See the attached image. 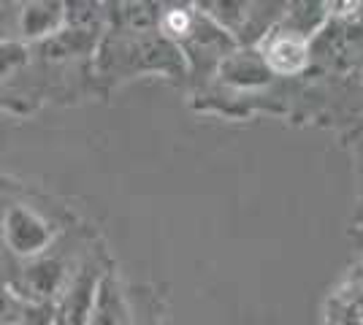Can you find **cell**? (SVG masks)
I'll return each mask as SVG.
<instances>
[{
  "label": "cell",
  "mask_w": 363,
  "mask_h": 325,
  "mask_svg": "<svg viewBox=\"0 0 363 325\" xmlns=\"http://www.w3.org/2000/svg\"><path fill=\"white\" fill-rule=\"evenodd\" d=\"M274 76H298L309 68V38L285 28H272L255 44Z\"/></svg>",
  "instance_id": "cell-3"
},
{
  "label": "cell",
  "mask_w": 363,
  "mask_h": 325,
  "mask_svg": "<svg viewBox=\"0 0 363 325\" xmlns=\"http://www.w3.org/2000/svg\"><path fill=\"white\" fill-rule=\"evenodd\" d=\"M87 325H128L122 295L111 277L98 279V290H95V301H92L90 323Z\"/></svg>",
  "instance_id": "cell-9"
},
{
  "label": "cell",
  "mask_w": 363,
  "mask_h": 325,
  "mask_svg": "<svg viewBox=\"0 0 363 325\" xmlns=\"http://www.w3.org/2000/svg\"><path fill=\"white\" fill-rule=\"evenodd\" d=\"M3 263H6V258H3V249H0V271H3Z\"/></svg>",
  "instance_id": "cell-13"
},
{
  "label": "cell",
  "mask_w": 363,
  "mask_h": 325,
  "mask_svg": "<svg viewBox=\"0 0 363 325\" xmlns=\"http://www.w3.org/2000/svg\"><path fill=\"white\" fill-rule=\"evenodd\" d=\"M68 274L71 271L65 268L62 261L44 252V255H35V258L25 261L11 287L30 304H55L65 287V282H68Z\"/></svg>",
  "instance_id": "cell-2"
},
{
  "label": "cell",
  "mask_w": 363,
  "mask_h": 325,
  "mask_svg": "<svg viewBox=\"0 0 363 325\" xmlns=\"http://www.w3.org/2000/svg\"><path fill=\"white\" fill-rule=\"evenodd\" d=\"M193 6H196V11L209 16L212 22H217L220 28H225L233 35L242 22L247 0H193Z\"/></svg>",
  "instance_id": "cell-10"
},
{
  "label": "cell",
  "mask_w": 363,
  "mask_h": 325,
  "mask_svg": "<svg viewBox=\"0 0 363 325\" xmlns=\"http://www.w3.org/2000/svg\"><path fill=\"white\" fill-rule=\"evenodd\" d=\"M325 22H328L325 0H288L285 11L274 28H285V30L298 33L303 38H312Z\"/></svg>",
  "instance_id": "cell-8"
},
{
  "label": "cell",
  "mask_w": 363,
  "mask_h": 325,
  "mask_svg": "<svg viewBox=\"0 0 363 325\" xmlns=\"http://www.w3.org/2000/svg\"><path fill=\"white\" fill-rule=\"evenodd\" d=\"M285 6H288V0H247L242 22H239V28L233 33L236 44L255 47L257 41L279 22Z\"/></svg>",
  "instance_id": "cell-7"
},
{
  "label": "cell",
  "mask_w": 363,
  "mask_h": 325,
  "mask_svg": "<svg viewBox=\"0 0 363 325\" xmlns=\"http://www.w3.org/2000/svg\"><path fill=\"white\" fill-rule=\"evenodd\" d=\"M55 233L52 225L46 222L38 212H33L30 206L14 203L6 209L3 215V244L9 252H14L16 258H35L49 252Z\"/></svg>",
  "instance_id": "cell-1"
},
{
  "label": "cell",
  "mask_w": 363,
  "mask_h": 325,
  "mask_svg": "<svg viewBox=\"0 0 363 325\" xmlns=\"http://www.w3.org/2000/svg\"><path fill=\"white\" fill-rule=\"evenodd\" d=\"M28 55L25 41H0V79L19 71L28 62Z\"/></svg>",
  "instance_id": "cell-11"
},
{
  "label": "cell",
  "mask_w": 363,
  "mask_h": 325,
  "mask_svg": "<svg viewBox=\"0 0 363 325\" xmlns=\"http://www.w3.org/2000/svg\"><path fill=\"white\" fill-rule=\"evenodd\" d=\"M163 3L160 0H104L106 33L157 30Z\"/></svg>",
  "instance_id": "cell-5"
},
{
  "label": "cell",
  "mask_w": 363,
  "mask_h": 325,
  "mask_svg": "<svg viewBox=\"0 0 363 325\" xmlns=\"http://www.w3.org/2000/svg\"><path fill=\"white\" fill-rule=\"evenodd\" d=\"M62 25H65L62 0H22L19 16H16L22 41L38 44L41 38L60 30Z\"/></svg>",
  "instance_id": "cell-6"
},
{
  "label": "cell",
  "mask_w": 363,
  "mask_h": 325,
  "mask_svg": "<svg viewBox=\"0 0 363 325\" xmlns=\"http://www.w3.org/2000/svg\"><path fill=\"white\" fill-rule=\"evenodd\" d=\"M98 279L101 274L95 271V266L87 263L79 271L68 274V282L62 287V293L55 301V325H87L90 323L92 301L98 290Z\"/></svg>",
  "instance_id": "cell-4"
},
{
  "label": "cell",
  "mask_w": 363,
  "mask_h": 325,
  "mask_svg": "<svg viewBox=\"0 0 363 325\" xmlns=\"http://www.w3.org/2000/svg\"><path fill=\"white\" fill-rule=\"evenodd\" d=\"M22 309H25V298L11 285L0 282V325H16Z\"/></svg>",
  "instance_id": "cell-12"
}]
</instances>
